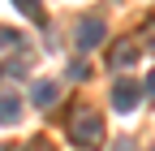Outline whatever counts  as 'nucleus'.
Wrapping results in <instances>:
<instances>
[{
    "instance_id": "obj_1",
    "label": "nucleus",
    "mask_w": 155,
    "mask_h": 151,
    "mask_svg": "<svg viewBox=\"0 0 155 151\" xmlns=\"http://www.w3.org/2000/svg\"><path fill=\"white\" fill-rule=\"evenodd\" d=\"M69 138H73L78 147H99V143H104V121L95 117V112H73Z\"/></svg>"
},
{
    "instance_id": "obj_2",
    "label": "nucleus",
    "mask_w": 155,
    "mask_h": 151,
    "mask_svg": "<svg viewBox=\"0 0 155 151\" xmlns=\"http://www.w3.org/2000/svg\"><path fill=\"white\" fill-rule=\"evenodd\" d=\"M104 35H108V26L99 22V17H82V22H78V52L99 48V43H104Z\"/></svg>"
},
{
    "instance_id": "obj_3",
    "label": "nucleus",
    "mask_w": 155,
    "mask_h": 151,
    "mask_svg": "<svg viewBox=\"0 0 155 151\" xmlns=\"http://www.w3.org/2000/svg\"><path fill=\"white\" fill-rule=\"evenodd\" d=\"M138 99H142V86H138V82L121 78V82L112 86V108H116V112H134V108H138Z\"/></svg>"
},
{
    "instance_id": "obj_4",
    "label": "nucleus",
    "mask_w": 155,
    "mask_h": 151,
    "mask_svg": "<svg viewBox=\"0 0 155 151\" xmlns=\"http://www.w3.org/2000/svg\"><path fill=\"white\" fill-rule=\"evenodd\" d=\"M56 99H61V86H56V82H35L30 86V104L35 108H52Z\"/></svg>"
},
{
    "instance_id": "obj_5",
    "label": "nucleus",
    "mask_w": 155,
    "mask_h": 151,
    "mask_svg": "<svg viewBox=\"0 0 155 151\" xmlns=\"http://www.w3.org/2000/svg\"><path fill=\"white\" fill-rule=\"evenodd\" d=\"M17 117H22V95H0V125H17Z\"/></svg>"
},
{
    "instance_id": "obj_6",
    "label": "nucleus",
    "mask_w": 155,
    "mask_h": 151,
    "mask_svg": "<svg viewBox=\"0 0 155 151\" xmlns=\"http://www.w3.org/2000/svg\"><path fill=\"white\" fill-rule=\"evenodd\" d=\"M134 61H138V48H134V43H116V52H112V65H116V69H129Z\"/></svg>"
},
{
    "instance_id": "obj_7",
    "label": "nucleus",
    "mask_w": 155,
    "mask_h": 151,
    "mask_svg": "<svg viewBox=\"0 0 155 151\" xmlns=\"http://www.w3.org/2000/svg\"><path fill=\"white\" fill-rule=\"evenodd\" d=\"M17 9H22L26 17H35V22H43V5H39V0H13Z\"/></svg>"
},
{
    "instance_id": "obj_8",
    "label": "nucleus",
    "mask_w": 155,
    "mask_h": 151,
    "mask_svg": "<svg viewBox=\"0 0 155 151\" xmlns=\"http://www.w3.org/2000/svg\"><path fill=\"white\" fill-rule=\"evenodd\" d=\"M9 48H26V43H22V35H13V30H0V56H5Z\"/></svg>"
},
{
    "instance_id": "obj_9",
    "label": "nucleus",
    "mask_w": 155,
    "mask_h": 151,
    "mask_svg": "<svg viewBox=\"0 0 155 151\" xmlns=\"http://www.w3.org/2000/svg\"><path fill=\"white\" fill-rule=\"evenodd\" d=\"M112 151H134V143H129V138H121V143L112 147Z\"/></svg>"
},
{
    "instance_id": "obj_10",
    "label": "nucleus",
    "mask_w": 155,
    "mask_h": 151,
    "mask_svg": "<svg viewBox=\"0 0 155 151\" xmlns=\"http://www.w3.org/2000/svg\"><path fill=\"white\" fill-rule=\"evenodd\" d=\"M147 91H151V95H155V69H151V78H147Z\"/></svg>"
},
{
    "instance_id": "obj_11",
    "label": "nucleus",
    "mask_w": 155,
    "mask_h": 151,
    "mask_svg": "<svg viewBox=\"0 0 155 151\" xmlns=\"http://www.w3.org/2000/svg\"><path fill=\"white\" fill-rule=\"evenodd\" d=\"M26 151H48V143H35V147H26Z\"/></svg>"
}]
</instances>
